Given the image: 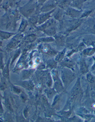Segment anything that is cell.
<instances>
[{
  "label": "cell",
  "instance_id": "9a60e30c",
  "mask_svg": "<svg viewBox=\"0 0 95 122\" xmlns=\"http://www.w3.org/2000/svg\"><path fill=\"white\" fill-rule=\"evenodd\" d=\"M56 39L57 43L59 45H62L64 42V37L62 35L58 36Z\"/></svg>",
  "mask_w": 95,
  "mask_h": 122
},
{
  "label": "cell",
  "instance_id": "7a4b0ae2",
  "mask_svg": "<svg viewBox=\"0 0 95 122\" xmlns=\"http://www.w3.org/2000/svg\"><path fill=\"white\" fill-rule=\"evenodd\" d=\"M58 2V0H49L42 7L41 11L42 12H47L56 8Z\"/></svg>",
  "mask_w": 95,
  "mask_h": 122
},
{
  "label": "cell",
  "instance_id": "3957f363",
  "mask_svg": "<svg viewBox=\"0 0 95 122\" xmlns=\"http://www.w3.org/2000/svg\"><path fill=\"white\" fill-rule=\"evenodd\" d=\"M56 8L54 9L49 12H43L44 14L40 15L38 18V23L39 24H41L42 23L46 22L48 20L50 19L51 17V14L54 12L55 10H56Z\"/></svg>",
  "mask_w": 95,
  "mask_h": 122
},
{
  "label": "cell",
  "instance_id": "2e32d148",
  "mask_svg": "<svg viewBox=\"0 0 95 122\" xmlns=\"http://www.w3.org/2000/svg\"><path fill=\"white\" fill-rule=\"evenodd\" d=\"M3 54L1 53H0V75H1V71H2L3 70L4 67L5 65L3 62Z\"/></svg>",
  "mask_w": 95,
  "mask_h": 122
},
{
  "label": "cell",
  "instance_id": "52a82bcc",
  "mask_svg": "<svg viewBox=\"0 0 95 122\" xmlns=\"http://www.w3.org/2000/svg\"><path fill=\"white\" fill-rule=\"evenodd\" d=\"M65 10L60 8L58 9V10L54 14L53 16L54 19L58 21H62L63 18L65 14Z\"/></svg>",
  "mask_w": 95,
  "mask_h": 122
},
{
  "label": "cell",
  "instance_id": "7c38bea8",
  "mask_svg": "<svg viewBox=\"0 0 95 122\" xmlns=\"http://www.w3.org/2000/svg\"><path fill=\"white\" fill-rule=\"evenodd\" d=\"M4 105L6 108H7L10 111H13L12 108L11 103L10 102V99H9L8 97H5L4 98Z\"/></svg>",
  "mask_w": 95,
  "mask_h": 122
},
{
  "label": "cell",
  "instance_id": "9c48e42d",
  "mask_svg": "<svg viewBox=\"0 0 95 122\" xmlns=\"http://www.w3.org/2000/svg\"><path fill=\"white\" fill-rule=\"evenodd\" d=\"M56 28L55 27V25H54L48 27L42 31L47 35L52 36H53L56 34Z\"/></svg>",
  "mask_w": 95,
  "mask_h": 122
},
{
  "label": "cell",
  "instance_id": "ac0fdd59",
  "mask_svg": "<svg viewBox=\"0 0 95 122\" xmlns=\"http://www.w3.org/2000/svg\"><path fill=\"white\" fill-rule=\"evenodd\" d=\"M81 65L82 71H83V72H86V71H87V67L86 66L85 63L84 62H82Z\"/></svg>",
  "mask_w": 95,
  "mask_h": 122
},
{
  "label": "cell",
  "instance_id": "ba28073f",
  "mask_svg": "<svg viewBox=\"0 0 95 122\" xmlns=\"http://www.w3.org/2000/svg\"><path fill=\"white\" fill-rule=\"evenodd\" d=\"M10 61V60L8 61L6 65L5 66L2 72L3 77H4L8 81H10V70H9Z\"/></svg>",
  "mask_w": 95,
  "mask_h": 122
},
{
  "label": "cell",
  "instance_id": "30bf717a",
  "mask_svg": "<svg viewBox=\"0 0 95 122\" xmlns=\"http://www.w3.org/2000/svg\"><path fill=\"white\" fill-rule=\"evenodd\" d=\"M6 80L4 77L1 78V79L0 80V90L1 91H4L7 88Z\"/></svg>",
  "mask_w": 95,
  "mask_h": 122
},
{
  "label": "cell",
  "instance_id": "603a6c76",
  "mask_svg": "<svg viewBox=\"0 0 95 122\" xmlns=\"http://www.w3.org/2000/svg\"><path fill=\"white\" fill-rule=\"evenodd\" d=\"M89 0H86V1H89Z\"/></svg>",
  "mask_w": 95,
  "mask_h": 122
},
{
  "label": "cell",
  "instance_id": "5b68a950",
  "mask_svg": "<svg viewBox=\"0 0 95 122\" xmlns=\"http://www.w3.org/2000/svg\"><path fill=\"white\" fill-rule=\"evenodd\" d=\"M86 1V0H72L70 6L77 10H81L84 4Z\"/></svg>",
  "mask_w": 95,
  "mask_h": 122
},
{
  "label": "cell",
  "instance_id": "6da1fadb",
  "mask_svg": "<svg viewBox=\"0 0 95 122\" xmlns=\"http://www.w3.org/2000/svg\"><path fill=\"white\" fill-rule=\"evenodd\" d=\"M82 12V10H79L70 6L65 10V14L72 18L78 19L81 18Z\"/></svg>",
  "mask_w": 95,
  "mask_h": 122
},
{
  "label": "cell",
  "instance_id": "8992f818",
  "mask_svg": "<svg viewBox=\"0 0 95 122\" xmlns=\"http://www.w3.org/2000/svg\"><path fill=\"white\" fill-rule=\"evenodd\" d=\"M72 1V0H59L58 6L60 8L64 10H66L70 6Z\"/></svg>",
  "mask_w": 95,
  "mask_h": 122
},
{
  "label": "cell",
  "instance_id": "7402d4cb",
  "mask_svg": "<svg viewBox=\"0 0 95 122\" xmlns=\"http://www.w3.org/2000/svg\"><path fill=\"white\" fill-rule=\"evenodd\" d=\"M0 91H1V90H0V101H1L2 99L3 98V97L2 96L1 92H0Z\"/></svg>",
  "mask_w": 95,
  "mask_h": 122
},
{
  "label": "cell",
  "instance_id": "ffe728a7",
  "mask_svg": "<svg viewBox=\"0 0 95 122\" xmlns=\"http://www.w3.org/2000/svg\"><path fill=\"white\" fill-rule=\"evenodd\" d=\"M63 53H60V54L58 56V57H57V60H59L60 59H62L63 57Z\"/></svg>",
  "mask_w": 95,
  "mask_h": 122
},
{
  "label": "cell",
  "instance_id": "5bb4252c",
  "mask_svg": "<svg viewBox=\"0 0 95 122\" xmlns=\"http://www.w3.org/2000/svg\"><path fill=\"white\" fill-rule=\"evenodd\" d=\"M21 85L25 88L29 89H32L33 87V85L32 83L31 82H24L21 83Z\"/></svg>",
  "mask_w": 95,
  "mask_h": 122
},
{
  "label": "cell",
  "instance_id": "d6986e66",
  "mask_svg": "<svg viewBox=\"0 0 95 122\" xmlns=\"http://www.w3.org/2000/svg\"><path fill=\"white\" fill-rule=\"evenodd\" d=\"M37 0L39 2V3L40 4L42 5L45 4V3L48 0Z\"/></svg>",
  "mask_w": 95,
  "mask_h": 122
},
{
  "label": "cell",
  "instance_id": "4fadbf2b",
  "mask_svg": "<svg viewBox=\"0 0 95 122\" xmlns=\"http://www.w3.org/2000/svg\"><path fill=\"white\" fill-rule=\"evenodd\" d=\"M36 38V36L34 34H32L26 36V37L25 38L24 41L26 42H31L35 40Z\"/></svg>",
  "mask_w": 95,
  "mask_h": 122
},
{
  "label": "cell",
  "instance_id": "8fae6325",
  "mask_svg": "<svg viewBox=\"0 0 95 122\" xmlns=\"http://www.w3.org/2000/svg\"><path fill=\"white\" fill-rule=\"evenodd\" d=\"M14 33L5 32L0 30V37L3 39H7L14 35Z\"/></svg>",
  "mask_w": 95,
  "mask_h": 122
},
{
  "label": "cell",
  "instance_id": "44dd1931",
  "mask_svg": "<svg viewBox=\"0 0 95 122\" xmlns=\"http://www.w3.org/2000/svg\"><path fill=\"white\" fill-rule=\"evenodd\" d=\"M88 77L90 78V80H89V81H90L91 82H92V81H93V77H92L91 76H89Z\"/></svg>",
  "mask_w": 95,
  "mask_h": 122
},
{
  "label": "cell",
  "instance_id": "e0dca14e",
  "mask_svg": "<svg viewBox=\"0 0 95 122\" xmlns=\"http://www.w3.org/2000/svg\"><path fill=\"white\" fill-rule=\"evenodd\" d=\"M12 89H13V91L15 92L16 93H18V94L20 93L21 91L19 88L16 87H15V86H14L13 85H12Z\"/></svg>",
  "mask_w": 95,
  "mask_h": 122
},
{
  "label": "cell",
  "instance_id": "277c9868",
  "mask_svg": "<svg viewBox=\"0 0 95 122\" xmlns=\"http://www.w3.org/2000/svg\"><path fill=\"white\" fill-rule=\"evenodd\" d=\"M22 38V37L21 36H19L18 37L15 36L7 45V50L9 51L16 47L20 43Z\"/></svg>",
  "mask_w": 95,
  "mask_h": 122
}]
</instances>
